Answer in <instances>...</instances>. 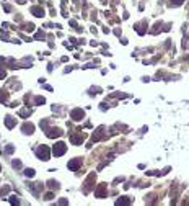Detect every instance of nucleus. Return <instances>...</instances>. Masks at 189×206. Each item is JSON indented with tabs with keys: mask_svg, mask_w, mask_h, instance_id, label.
I'll return each instance as SVG.
<instances>
[{
	"mask_svg": "<svg viewBox=\"0 0 189 206\" xmlns=\"http://www.w3.org/2000/svg\"><path fill=\"white\" fill-rule=\"evenodd\" d=\"M36 155H38L41 160H49V155H51L49 147L47 146H39L38 149H36Z\"/></svg>",
	"mask_w": 189,
	"mask_h": 206,
	"instance_id": "nucleus-1",
	"label": "nucleus"
},
{
	"mask_svg": "<svg viewBox=\"0 0 189 206\" xmlns=\"http://www.w3.org/2000/svg\"><path fill=\"white\" fill-rule=\"evenodd\" d=\"M65 150H67V146H65L64 142H57L56 146L52 147V152H54V155H56V157L64 155V154H65Z\"/></svg>",
	"mask_w": 189,
	"mask_h": 206,
	"instance_id": "nucleus-2",
	"label": "nucleus"
},
{
	"mask_svg": "<svg viewBox=\"0 0 189 206\" xmlns=\"http://www.w3.org/2000/svg\"><path fill=\"white\" fill-rule=\"evenodd\" d=\"M83 116H85V113H83L82 108H75V110H72V113H70V118H72V119H75V121L83 119Z\"/></svg>",
	"mask_w": 189,
	"mask_h": 206,
	"instance_id": "nucleus-3",
	"label": "nucleus"
},
{
	"mask_svg": "<svg viewBox=\"0 0 189 206\" xmlns=\"http://www.w3.org/2000/svg\"><path fill=\"white\" fill-rule=\"evenodd\" d=\"M80 167H82V159H74V160L69 162V168L72 172H77Z\"/></svg>",
	"mask_w": 189,
	"mask_h": 206,
	"instance_id": "nucleus-4",
	"label": "nucleus"
},
{
	"mask_svg": "<svg viewBox=\"0 0 189 206\" xmlns=\"http://www.w3.org/2000/svg\"><path fill=\"white\" fill-rule=\"evenodd\" d=\"M93 180H95V173H90L88 175V178H87V181H85V188H83V193H88L90 190H91V183H93Z\"/></svg>",
	"mask_w": 189,
	"mask_h": 206,
	"instance_id": "nucleus-5",
	"label": "nucleus"
},
{
	"mask_svg": "<svg viewBox=\"0 0 189 206\" xmlns=\"http://www.w3.org/2000/svg\"><path fill=\"white\" fill-rule=\"evenodd\" d=\"M46 134H47V137L54 139V137H59L60 134H62V131H60L59 128H52V129H46Z\"/></svg>",
	"mask_w": 189,
	"mask_h": 206,
	"instance_id": "nucleus-6",
	"label": "nucleus"
},
{
	"mask_svg": "<svg viewBox=\"0 0 189 206\" xmlns=\"http://www.w3.org/2000/svg\"><path fill=\"white\" fill-rule=\"evenodd\" d=\"M106 191H108L106 185H100L98 188H96V191H95V196L96 198H105L106 196Z\"/></svg>",
	"mask_w": 189,
	"mask_h": 206,
	"instance_id": "nucleus-7",
	"label": "nucleus"
},
{
	"mask_svg": "<svg viewBox=\"0 0 189 206\" xmlns=\"http://www.w3.org/2000/svg\"><path fill=\"white\" fill-rule=\"evenodd\" d=\"M83 134H82V132H80V134H78V136H75V134H72L70 136V141H72V144H75V146H77V144H82V141H83Z\"/></svg>",
	"mask_w": 189,
	"mask_h": 206,
	"instance_id": "nucleus-8",
	"label": "nucleus"
},
{
	"mask_svg": "<svg viewBox=\"0 0 189 206\" xmlns=\"http://www.w3.org/2000/svg\"><path fill=\"white\" fill-rule=\"evenodd\" d=\"M21 129H23V132H25V134H31V132L34 131V126H33L31 123H25Z\"/></svg>",
	"mask_w": 189,
	"mask_h": 206,
	"instance_id": "nucleus-9",
	"label": "nucleus"
},
{
	"mask_svg": "<svg viewBox=\"0 0 189 206\" xmlns=\"http://www.w3.org/2000/svg\"><path fill=\"white\" fill-rule=\"evenodd\" d=\"M31 13L34 16H44V10L41 7H31Z\"/></svg>",
	"mask_w": 189,
	"mask_h": 206,
	"instance_id": "nucleus-10",
	"label": "nucleus"
},
{
	"mask_svg": "<svg viewBox=\"0 0 189 206\" xmlns=\"http://www.w3.org/2000/svg\"><path fill=\"white\" fill-rule=\"evenodd\" d=\"M15 123H16V121H15L13 118H11V116H7V118H5V124H7V128H8V129L13 128Z\"/></svg>",
	"mask_w": 189,
	"mask_h": 206,
	"instance_id": "nucleus-11",
	"label": "nucleus"
},
{
	"mask_svg": "<svg viewBox=\"0 0 189 206\" xmlns=\"http://www.w3.org/2000/svg\"><path fill=\"white\" fill-rule=\"evenodd\" d=\"M116 204H131V199H127V196H122V198H119L118 201H116Z\"/></svg>",
	"mask_w": 189,
	"mask_h": 206,
	"instance_id": "nucleus-12",
	"label": "nucleus"
},
{
	"mask_svg": "<svg viewBox=\"0 0 189 206\" xmlns=\"http://www.w3.org/2000/svg\"><path fill=\"white\" fill-rule=\"evenodd\" d=\"M8 101V93L7 92H0V103Z\"/></svg>",
	"mask_w": 189,
	"mask_h": 206,
	"instance_id": "nucleus-13",
	"label": "nucleus"
},
{
	"mask_svg": "<svg viewBox=\"0 0 189 206\" xmlns=\"http://www.w3.org/2000/svg\"><path fill=\"white\" fill-rule=\"evenodd\" d=\"M25 175L31 178V177H34V170H33V168H26V170H25Z\"/></svg>",
	"mask_w": 189,
	"mask_h": 206,
	"instance_id": "nucleus-14",
	"label": "nucleus"
},
{
	"mask_svg": "<svg viewBox=\"0 0 189 206\" xmlns=\"http://www.w3.org/2000/svg\"><path fill=\"white\" fill-rule=\"evenodd\" d=\"M49 186H51L52 190H57L59 188V183H57V181H54V180H49Z\"/></svg>",
	"mask_w": 189,
	"mask_h": 206,
	"instance_id": "nucleus-15",
	"label": "nucleus"
},
{
	"mask_svg": "<svg viewBox=\"0 0 189 206\" xmlns=\"http://www.w3.org/2000/svg\"><path fill=\"white\" fill-rule=\"evenodd\" d=\"M34 101H36V105H44V101H46V100H44V96H36V100H34Z\"/></svg>",
	"mask_w": 189,
	"mask_h": 206,
	"instance_id": "nucleus-16",
	"label": "nucleus"
},
{
	"mask_svg": "<svg viewBox=\"0 0 189 206\" xmlns=\"http://www.w3.org/2000/svg\"><path fill=\"white\" fill-rule=\"evenodd\" d=\"M10 203L11 204H18V203H20V199H18V196L13 195V196H10Z\"/></svg>",
	"mask_w": 189,
	"mask_h": 206,
	"instance_id": "nucleus-17",
	"label": "nucleus"
},
{
	"mask_svg": "<svg viewBox=\"0 0 189 206\" xmlns=\"http://www.w3.org/2000/svg\"><path fill=\"white\" fill-rule=\"evenodd\" d=\"M18 114H20V116H23V118H25V116H28V114H31V111H29V110H21V111L18 113Z\"/></svg>",
	"mask_w": 189,
	"mask_h": 206,
	"instance_id": "nucleus-18",
	"label": "nucleus"
},
{
	"mask_svg": "<svg viewBox=\"0 0 189 206\" xmlns=\"http://www.w3.org/2000/svg\"><path fill=\"white\" fill-rule=\"evenodd\" d=\"M13 150H15V147H13V146H7V147H5V152H7V154H11Z\"/></svg>",
	"mask_w": 189,
	"mask_h": 206,
	"instance_id": "nucleus-19",
	"label": "nucleus"
},
{
	"mask_svg": "<svg viewBox=\"0 0 189 206\" xmlns=\"http://www.w3.org/2000/svg\"><path fill=\"white\" fill-rule=\"evenodd\" d=\"M13 167H15V168H20V167H21V162H20V160H13Z\"/></svg>",
	"mask_w": 189,
	"mask_h": 206,
	"instance_id": "nucleus-20",
	"label": "nucleus"
},
{
	"mask_svg": "<svg viewBox=\"0 0 189 206\" xmlns=\"http://www.w3.org/2000/svg\"><path fill=\"white\" fill-rule=\"evenodd\" d=\"M183 2H184V0H171V3H173V5H176V7H178V5H181Z\"/></svg>",
	"mask_w": 189,
	"mask_h": 206,
	"instance_id": "nucleus-21",
	"label": "nucleus"
},
{
	"mask_svg": "<svg viewBox=\"0 0 189 206\" xmlns=\"http://www.w3.org/2000/svg\"><path fill=\"white\" fill-rule=\"evenodd\" d=\"M2 78H5V70H3V67H0V80Z\"/></svg>",
	"mask_w": 189,
	"mask_h": 206,
	"instance_id": "nucleus-22",
	"label": "nucleus"
},
{
	"mask_svg": "<svg viewBox=\"0 0 189 206\" xmlns=\"http://www.w3.org/2000/svg\"><path fill=\"white\" fill-rule=\"evenodd\" d=\"M36 39H44V33H38L36 34Z\"/></svg>",
	"mask_w": 189,
	"mask_h": 206,
	"instance_id": "nucleus-23",
	"label": "nucleus"
},
{
	"mask_svg": "<svg viewBox=\"0 0 189 206\" xmlns=\"http://www.w3.org/2000/svg\"><path fill=\"white\" fill-rule=\"evenodd\" d=\"M3 10L5 11H11V7H10V5H3Z\"/></svg>",
	"mask_w": 189,
	"mask_h": 206,
	"instance_id": "nucleus-24",
	"label": "nucleus"
},
{
	"mask_svg": "<svg viewBox=\"0 0 189 206\" xmlns=\"http://www.w3.org/2000/svg\"><path fill=\"white\" fill-rule=\"evenodd\" d=\"M54 198V193H47L46 195V199H52Z\"/></svg>",
	"mask_w": 189,
	"mask_h": 206,
	"instance_id": "nucleus-25",
	"label": "nucleus"
},
{
	"mask_svg": "<svg viewBox=\"0 0 189 206\" xmlns=\"http://www.w3.org/2000/svg\"><path fill=\"white\" fill-rule=\"evenodd\" d=\"M69 201H67V199H59V204H67Z\"/></svg>",
	"mask_w": 189,
	"mask_h": 206,
	"instance_id": "nucleus-26",
	"label": "nucleus"
},
{
	"mask_svg": "<svg viewBox=\"0 0 189 206\" xmlns=\"http://www.w3.org/2000/svg\"><path fill=\"white\" fill-rule=\"evenodd\" d=\"M70 26H74V28H75V26H77V21H74V20H70Z\"/></svg>",
	"mask_w": 189,
	"mask_h": 206,
	"instance_id": "nucleus-27",
	"label": "nucleus"
},
{
	"mask_svg": "<svg viewBox=\"0 0 189 206\" xmlns=\"http://www.w3.org/2000/svg\"><path fill=\"white\" fill-rule=\"evenodd\" d=\"M0 168H2V167H0Z\"/></svg>",
	"mask_w": 189,
	"mask_h": 206,
	"instance_id": "nucleus-28",
	"label": "nucleus"
}]
</instances>
